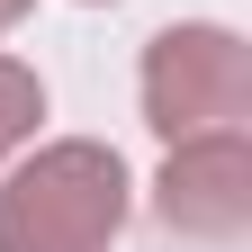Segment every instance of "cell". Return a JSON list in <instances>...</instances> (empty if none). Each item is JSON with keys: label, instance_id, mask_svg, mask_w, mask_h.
<instances>
[{"label": "cell", "instance_id": "cell-6", "mask_svg": "<svg viewBox=\"0 0 252 252\" xmlns=\"http://www.w3.org/2000/svg\"><path fill=\"white\" fill-rule=\"evenodd\" d=\"M81 9H117V0H81Z\"/></svg>", "mask_w": 252, "mask_h": 252}, {"label": "cell", "instance_id": "cell-4", "mask_svg": "<svg viewBox=\"0 0 252 252\" xmlns=\"http://www.w3.org/2000/svg\"><path fill=\"white\" fill-rule=\"evenodd\" d=\"M36 135H45V72L0 45V162H18Z\"/></svg>", "mask_w": 252, "mask_h": 252}, {"label": "cell", "instance_id": "cell-5", "mask_svg": "<svg viewBox=\"0 0 252 252\" xmlns=\"http://www.w3.org/2000/svg\"><path fill=\"white\" fill-rule=\"evenodd\" d=\"M27 9H36V0H0V36H9V27H18Z\"/></svg>", "mask_w": 252, "mask_h": 252}, {"label": "cell", "instance_id": "cell-3", "mask_svg": "<svg viewBox=\"0 0 252 252\" xmlns=\"http://www.w3.org/2000/svg\"><path fill=\"white\" fill-rule=\"evenodd\" d=\"M153 225H162L171 243H198V252H234V243L252 234V126L162 144Z\"/></svg>", "mask_w": 252, "mask_h": 252}, {"label": "cell", "instance_id": "cell-2", "mask_svg": "<svg viewBox=\"0 0 252 252\" xmlns=\"http://www.w3.org/2000/svg\"><path fill=\"white\" fill-rule=\"evenodd\" d=\"M135 108L162 144L252 126V45L225 18H171L135 54Z\"/></svg>", "mask_w": 252, "mask_h": 252}, {"label": "cell", "instance_id": "cell-1", "mask_svg": "<svg viewBox=\"0 0 252 252\" xmlns=\"http://www.w3.org/2000/svg\"><path fill=\"white\" fill-rule=\"evenodd\" d=\"M135 171L108 135H36L0 162V252H117Z\"/></svg>", "mask_w": 252, "mask_h": 252}]
</instances>
